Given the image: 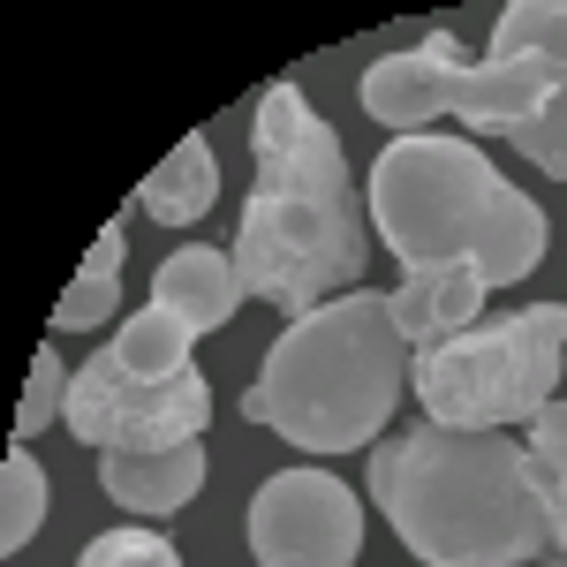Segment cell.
<instances>
[{"label": "cell", "mask_w": 567, "mask_h": 567, "mask_svg": "<svg viewBox=\"0 0 567 567\" xmlns=\"http://www.w3.org/2000/svg\"><path fill=\"white\" fill-rule=\"evenodd\" d=\"M136 205L159 219V227H197V219L219 205V159L205 136H182L175 152L136 182Z\"/></svg>", "instance_id": "obj_14"}, {"label": "cell", "mask_w": 567, "mask_h": 567, "mask_svg": "<svg viewBox=\"0 0 567 567\" xmlns=\"http://www.w3.org/2000/svg\"><path fill=\"white\" fill-rule=\"evenodd\" d=\"M45 529V470L31 446H8V470H0V553L23 560V545Z\"/></svg>", "instance_id": "obj_18"}, {"label": "cell", "mask_w": 567, "mask_h": 567, "mask_svg": "<svg viewBox=\"0 0 567 567\" xmlns=\"http://www.w3.org/2000/svg\"><path fill=\"white\" fill-rule=\"evenodd\" d=\"M363 213L386 235L401 265H454L470 258L484 288H515L545 265L553 227L515 182L484 159L470 136H393L371 167Z\"/></svg>", "instance_id": "obj_3"}, {"label": "cell", "mask_w": 567, "mask_h": 567, "mask_svg": "<svg viewBox=\"0 0 567 567\" xmlns=\"http://www.w3.org/2000/svg\"><path fill=\"white\" fill-rule=\"evenodd\" d=\"M250 553L258 567H355L363 507L333 470H280L250 492Z\"/></svg>", "instance_id": "obj_7"}, {"label": "cell", "mask_w": 567, "mask_h": 567, "mask_svg": "<svg viewBox=\"0 0 567 567\" xmlns=\"http://www.w3.org/2000/svg\"><path fill=\"white\" fill-rule=\"evenodd\" d=\"M492 53H545L553 61V114L515 136L537 175L567 182V0H507L492 23Z\"/></svg>", "instance_id": "obj_9"}, {"label": "cell", "mask_w": 567, "mask_h": 567, "mask_svg": "<svg viewBox=\"0 0 567 567\" xmlns=\"http://www.w3.org/2000/svg\"><path fill=\"white\" fill-rule=\"evenodd\" d=\"M537 567H567V560H537Z\"/></svg>", "instance_id": "obj_21"}, {"label": "cell", "mask_w": 567, "mask_h": 567, "mask_svg": "<svg viewBox=\"0 0 567 567\" xmlns=\"http://www.w3.org/2000/svg\"><path fill=\"white\" fill-rule=\"evenodd\" d=\"M567 363V303H529L499 326H470L439 349L409 355V393L446 432H507L560 401Z\"/></svg>", "instance_id": "obj_5"}, {"label": "cell", "mask_w": 567, "mask_h": 567, "mask_svg": "<svg viewBox=\"0 0 567 567\" xmlns=\"http://www.w3.org/2000/svg\"><path fill=\"white\" fill-rule=\"evenodd\" d=\"M69 432L99 446V454H167L189 446L213 424V386L205 371H182V379H136L114 349H99L69 379Z\"/></svg>", "instance_id": "obj_6"}, {"label": "cell", "mask_w": 567, "mask_h": 567, "mask_svg": "<svg viewBox=\"0 0 567 567\" xmlns=\"http://www.w3.org/2000/svg\"><path fill=\"white\" fill-rule=\"evenodd\" d=\"M462 45L454 31H424V45H409V53H386V61H371L363 69V114L393 136H424L446 114V61H454Z\"/></svg>", "instance_id": "obj_10"}, {"label": "cell", "mask_w": 567, "mask_h": 567, "mask_svg": "<svg viewBox=\"0 0 567 567\" xmlns=\"http://www.w3.org/2000/svg\"><path fill=\"white\" fill-rule=\"evenodd\" d=\"M243 272H235V250H213V243H189V250H175V258L152 272V303L175 310L182 326H197V341L205 333H219L235 310H243Z\"/></svg>", "instance_id": "obj_13"}, {"label": "cell", "mask_w": 567, "mask_h": 567, "mask_svg": "<svg viewBox=\"0 0 567 567\" xmlns=\"http://www.w3.org/2000/svg\"><path fill=\"white\" fill-rule=\"evenodd\" d=\"M371 499L416 567H537L553 553L529 454L507 432L409 424L371 446Z\"/></svg>", "instance_id": "obj_2"}, {"label": "cell", "mask_w": 567, "mask_h": 567, "mask_svg": "<svg viewBox=\"0 0 567 567\" xmlns=\"http://www.w3.org/2000/svg\"><path fill=\"white\" fill-rule=\"evenodd\" d=\"M529 454V484H537V507H545V537L567 560V401H545L523 432Z\"/></svg>", "instance_id": "obj_16"}, {"label": "cell", "mask_w": 567, "mask_h": 567, "mask_svg": "<svg viewBox=\"0 0 567 567\" xmlns=\"http://www.w3.org/2000/svg\"><path fill=\"white\" fill-rule=\"evenodd\" d=\"M401 393H409V341L386 296L355 288L341 303L296 318L265 349L258 386L243 393V416L303 454H355V446L371 454Z\"/></svg>", "instance_id": "obj_4"}, {"label": "cell", "mask_w": 567, "mask_h": 567, "mask_svg": "<svg viewBox=\"0 0 567 567\" xmlns=\"http://www.w3.org/2000/svg\"><path fill=\"white\" fill-rule=\"evenodd\" d=\"M446 114L477 136H515L553 114V61L545 53H484V61H446Z\"/></svg>", "instance_id": "obj_8"}, {"label": "cell", "mask_w": 567, "mask_h": 567, "mask_svg": "<svg viewBox=\"0 0 567 567\" xmlns=\"http://www.w3.org/2000/svg\"><path fill=\"white\" fill-rule=\"evenodd\" d=\"M122 250H130V235H122V219L91 243L84 272L69 280V296L53 303V333H84V326H106L114 310H122Z\"/></svg>", "instance_id": "obj_15"}, {"label": "cell", "mask_w": 567, "mask_h": 567, "mask_svg": "<svg viewBox=\"0 0 567 567\" xmlns=\"http://www.w3.org/2000/svg\"><path fill=\"white\" fill-rule=\"evenodd\" d=\"M69 379H76V371L61 363V349L31 355V386H23V401H16V446H31L45 424H61V416H69Z\"/></svg>", "instance_id": "obj_19"}, {"label": "cell", "mask_w": 567, "mask_h": 567, "mask_svg": "<svg viewBox=\"0 0 567 567\" xmlns=\"http://www.w3.org/2000/svg\"><path fill=\"white\" fill-rule=\"evenodd\" d=\"M76 567H182V553L167 545V537H159V529L130 523V529H106V537H91Z\"/></svg>", "instance_id": "obj_20"}, {"label": "cell", "mask_w": 567, "mask_h": 567, "mask_svg": "<svg viewBox=\"0 0 567 567\" xmlns=\"http://www.w3.org/2000/svg\"><path fill=\"white\" fill-rule=\"evenodd\" d=\"M250 159H258V189L235 227V272L258 303H272L296 326L310 310L355 296V280L371 265V213L355 197L333 122H318L303 84H288V76L265 84L258 99Z\"/></svg>", "instance_id": "obj_1"}, {"label": "cell", "mask_w": 567, "mask_h": 567, "mask_svg": "<svg viewBox=\"0 0 567 567\" xmlns=\"http://www.w3.org/2000/svg\"><path fill=\"white\" fill-rule=\"evenodd\" d=\"M484 272L470 258H454V265H409L401 272V288L386 296L393 310V326H401V341H409V355L416 349H439V341H454V333H470L477 326V310H484Z\"/></svg>", "instance_id": "obj_11"}, {"label": "cell", "mask_w": 567, "mask_h": 567, "mask_svg": "<svg viewBox=\"0 0 567 567\" xmlns=\"http://www.w3.org/2000/svg\"><path fill=\"white\" fill-rule=\"evenodd\" d=\"M189 349H197V326H182L175 310H159V303H144L130 326L114 333V355L130 363L136 379H182V371H197Z\"/></svg>", "instance_id": "obj_17"}, {"label": "cell", "mask_w": 567, "mask_h": 567, "mask_svg": "<svg viewBox=\"0 0 567 567\" xmlns=\"http://www.w3.org/2000/svg\"><path fill=\"white\" fill-rule=\"evenodd\" d=\"M205 470H213L205 439L167 446V454H99V484H106V499L130 507V515H144V523L182 515V507L205 492Z\"/></svg>", "instance_id": "obj_12"}]
</instances>
